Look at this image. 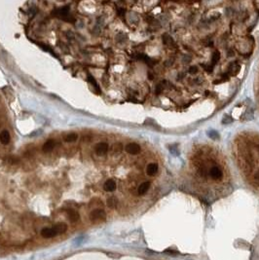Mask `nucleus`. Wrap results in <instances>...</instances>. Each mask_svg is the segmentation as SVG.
Masks as SVG:
<instances>
[{"instance_id": "b1692460", "label": "nucleus", "mask_w": 259, "mask_h": 260, "mask_svg": "<svg viewBox=\"0 0 259 260\" xmlns=\"http://www.w3.org/2000/svg\"><path fill=\"white\" fill-rule=\"evenodd\" d=\"M197 71H198V67H197L196 65L190 66L189 69H188V72H189L190 74H195V73H197Z\"/></svg>"}, {"instance_id": "7ed1b4c3", "label": "nucleus", "mask_w": 259, "mask_h": 260, "mask_svg": "<svg viewBox=\"0 0 259 260\" xmlns=\"http://www.w3.org/2000/svg\"><path fill=\"white\" fill-rule=\"evenodd\" d=\"M125 150L128 152L129 154H131V155H136V154H138V153L140 152L141 148H140V146L138 143L131 142V143H129V144L126 145Z\"/></svg>"}, {"instance_id": "6e6552de", "label": "nucleus", "mask_w": 259, "mask_h": 260, "mask_svg": "<svg viewBox=\"0 0 259 260\" xmlns=\"http://www.w3.org/2000/svg\"><path fill=\"white\" fill-rule=\"evenodd\" d=\"M116 187H117V185H116V182L113 179L106 180L103 184V189L106 192H113L116 189Z\"/></svg>"}, {"instance_id": "4be33fe9", "label": "nucleus", "mask_w": 259, "mask_h": 260, "mask_svg": "<svg viewBox=\"0 0 259 260\" xmlns=\"http://www.w3.org/2000/svg\"><path fill=\"white\" fill-rule=\"evenodd\" d=\"M88 77H89V81H90V82H91V83H92V84H94V86H95V90H96V91H98V92H99H99H100V91H99V86H98V84H96V82H95V80L94 79V77H93V76H92V75H90V74L88 75Z\"/></svg>"}, {"instance_id": "2eb2a0df", "label": "nucleus", "mask_w": 259, "mask_h": 260, "mask_svg": "<svg viewBox=\"0 0 259 260\" xmlns=\"http://www.w3.org/2000/svg\"><path fill=\"white\" fill-rule=\"evenodd\" d=\"M240 70H241V65L238 64L237 63H231L230 66H229V73L233 76L237 75L239 72H240Z\"/></svg>"}, {"instance_id": "f8f14e48", "label": "nucleus", "mask_w": 259, "mask_h": 260, "mask_svg": "<svg viewBox=\"0 0 259 260\" xmlns=\"http://www.w3.org/2000/svg\"><path fill=\"white\" fill-rule=\"evenodd\" d=\"M53 228L55 229L56 232H57V234L59 235V234H63V233L67 232V225L65 223H63V222H60V223L56 224V225H55Z\"/></svg>"}, {"instance_id": "f257e3e1", "label": "nucleus", "mask_w": 259, "mask_h": 260, "mask_svg": "<svg viewBox=\"0 0 259 260\" xmlns=\"http://www.w3.org/2000/svg\"><path fill=\"white\" fill-rule=\"evenodd\" d=\"M53 15H55L56 17H59L63 20H65V21H69V8L68 7H63L60 9L56 10L55 12H53Z\"/></svg>"}, {"instance_id": "0eeeda50", "label": "nucleus", "mask_w": 259, "mask_h": 260, "mask_svg": "<svg viewBox=\"0 0 259 260\" xmlns=\"http://www.w3.org/2000/svg\"><path fill=\"white\" fill-rule=\"evenodd\" d=\"M10 140H11V135H10V132L7 130H4L0 132V142L3 145H7Z\"/></svg>"}, {"instance_id": "a878e982", "label": "nucleus", "mask_w": 259, "mask_h": 260, "mask_svg": "<svg viewBox=\"0 0 259 260\" xmlns=\"http://www.w3.org/2000/svg\"><path fill=\"white\" fill-rule=\"evenodd\" d=\"M202 66H203V68H204L205 70L207 71V72H211L212 69H213V66H212V65H207V64H205V65H204V64H203Z\"/></svg>"}, {"instance_id": "9d476101", "label": "nucleus", "mask_w": 259, "mask_h": 260, "mask_svg": "<svg viewBox=\"0 0 259 260\" xmlns=\"http://www.w3.org/2000/svg\"><path fill=\"white\" fill-rule=\"evenodd\" d=\"M163 43H164V45H166L167 47H169V48H174V46H175V43H174V39H172V37L171 36L170 34H164L163 35Z\"/></svg>"}, {"instance_id": "5701e85b", "label": "nucleus", "mask_w": 259, "mask_h": 260, "mask_svg": "<svg viewBox=\"0 0 259 260\" xmlns=\"http://www.w3.org/2000/svg\"><path fill=\"white\" fill-rule=\"evenodd\" d=\"M165 90V88L163 87V85H162L161 83L160 84H158L156 86V90H155V92H156V94L157 95H160V94H162V92H163Z\"/></svg>"}, {"instance_id": "f3484780", "label": "nucleus", "mask_w": 259, "mask_h": 260, "mask_svg": "<svg viewBox=\"0 0 259 260\" xmlns=\"http://www.w3.org/2000/svg\"><path fill=\"white\" fill-rule=\"evenodd\" d=\"M107 206L111 208H115L116 206H117V199H116L115 197H110L107 199Z\"/></svg>"}, {"instance_id": "bb28decb", "label": "nucleus", "mask_w": 259, "mask_h": 260, "mask_svg": "<svg viewBox=\"0 0 259 260\" xmlns=\"http://www.w3.org/2000/svg\"><path fill=\"white\" fill-rule=\"evenodd\" d=\"M182 62L183 63H190L191 62V57H189V55H184L182 57Z\"/></svg>"}, {"instance_id": "412c9836", "label": "nucleus", "mask_w": 259, "mask_h": 260, "mask_svg": "<svg viewBox=\"0 0 259 260\" xmlns=\"http://www.w3.org/2000/svg\"><path fill=\"white\" fill-rule=\"evenodd\" d=\"M253 118V112L251 109H247V111L243 115V120H251Z\"/></svg>"}, {"instance_id": "1a4fd4ad", "label": "nucleus", "mask_w": 259, "mask_h": 260, "mask_svg": "<svg viewBox=\"0 0 259 260\" xmlns=\"http://www.w3.org/2000/svg\"><path fill=\"white\" fill-rule=\"evenodd\" d=\"M41 235H42V237H44V238L49 239V238H53V237H55V236H57L58 234H57V232H56L55 229L52 227V228H44V229H42Z\"/></svg>"}, {"instance_id": "cd10ccee", "label": "nucleus", "mask_w": 259, "mask_h": 260, "mask_svg": "<svg viewBox=\"0 0 259 260\" xmlns=\"http://www.w3.org/2000/svg\"><path fill=\"white\" fill-rule=\"evenodd\" d=\"M175 148H176L175 145H171V146H170V150H171V152L172 153V154L177 155V154H178V150H176Z\"/></svg>"}, {"instance_id": "6ab92c4d", "label": "nucleus", "mask_w": 259, "mask_h": 260, "mask_svg": "<svg viewBox=\"0 0 259 260\" xmlns=\"http://www.w3.org/2000/svg\"><path fill=\"white\" fill-rule=\"evenodd\" d=\"M233 122V118L231 116H229V115H224V117H223V119H222V124L223 125H229V124H231Z\"/></svg>"}, {"instance_id": "20e7f679", "label": "nucleus", "mask_w": 259, "mask_h": 260, "mask_svg": "<svg viewBox=\"0 0 259 260\" xmlns=\"http://www.w3.org/2000/svg\"><path fill=\"white\" fill-rule=\"evenodd\" d=\"M108 151V144L106 142H99L95 145V153L99 156L105 155Z\"/></svg>"}, {"instance_id": "aec40b11", "label": "nucleus", "mask_w": 259, "mask_h": 260, "mask_svg": "<svg viewBox=\"0 0 259 260\" xmlns=\"http://www.w3.org/2000/svg\"><path fill=\"white\" fill-rule=\"evenodd\" d=\"M220 60V54H219V52H214L212 54V56H211V62L213 63H218V60Z\"/></svg>"}, {"instance_id": "f03ea898", "label": "nucleus", "mask_w": 259, "mask_h": 260, "mask_svg": "<svg viewBox=\"0 0 259 260\" xmlns=\"http://www.w3.org/2000/svg\"><path fill=\"white\" fill-rule=\"evenodd\" d=\"M90 218H91V220H94V221L104 220V219L106 218V215H105L103 210H99V208H98V210H95L91 212Z\"/></svg>"}, {"instance_id": "c756f323", "label": "nucleus", "mask_w": 259, "mask_h": 260, "mask_svg": "<svg viewBox=\"0 0 259 260\" xmlns=\"http://www.w3.org/2000/svg\"><path fill=\"white\" fill-rule=\"evenodd\" d=\"M254 177H255V179L259 182V171L256 172V175H255V176H254Z\"/></svg>"}, {"instance_id": "393cba45", "label": "nucleus", "mask_w": 259, "mask_h": 260, "mask_svg": "<svg viewBox=\"0 0 259 260\" xmlns=\"http://www.w3.org/2000/svg\"><path fill=\"white\" fill-rule=\"evenodd\" d=\"M122 148H123V146H122L121 143H116L114 145V151L115 152H121L122 151Z\"/></svg>"}, {"instance_id": "a211bd4d", "label": "nucleus", "mask_w": 259, "mask_h": 260, "mask_svg": "<svg viewBox=\"0 0 259 260\" xmlns=\"http://www.w3.org/2000/svg\"><path fill=\"white\" fill-rule=\"evenodd\" d=\"M207 135H209V137L210 139H213V140H217V139H219V134H218L217 132H215V131H209L207 132Z\"/></svg>"}, {"instance_id": "39448f33", "label": "nucleus", "mask_w": 259, "mask_h": 260, "mask_svg": "<svg viewBox=\"0 0 259 260\" xmlns=\"http://www.w3.org/2000/svg\"><path fill=\"white\" fill-rule=\"evenodd\" d=\"M209 175L211 178L217 180V179H220V178L222 177L223 173H222V171L218 167H212L209 171Z\"/></svg>"}, {"instance_id": "ddd939ff", "label": "nucleus", "mask_w": 259, "mask_h": 260, "mask_svg": "<svg viewBox=\"0 0 259 260\" xmlns=\"http://www.w3.org/2000/svg\"><path fill=\"white\" fill-rule=\"evenodd\" d=\"M55 145H56L55 140H53V139H49V140H47V141L45 142V143L43 144V147H42V148H43V151H44V152H46V153L51 152V151H52V150L54 149Z\"/></svg>"}, {"instance_id": "423d86ee", "label": "nucleus", "mask_w": 259, "mask_h": 260, "mask_svg": "<svg viewBox=\"0 0 259 260\" xmlns=\"http://www.w3.org/2000/svg\"><path fill=\"white\" fill-rule=\"evenodd\" d=\"M158 171H159V166L156 163H151L146 168V173L150 176L156 175L158 173Z\"/></svg>"}, {"instance_id": "9b49d317", "label": "nucleus", "mask_w": 259, "mask_h": 260, "mask_svg": "<svg viewBox=\"0 0 259 260\" xmlns=\"http://www.w3.org/2000/svg\"><path fill=\"white\" fill-rule=\"evenodd\" d=\"M149 188H150V182L149 181L142 182L138 188V193L139 195H144L145 193H147V191L149 190Z\"/></svg>"}, {"instance_id": "7c9ffc66", "label": "nucleus", "mask_w": 259, "mask_h": 260, "mask_svg": "<svg viewBox=\"0 0 259 260\" xmlns=\"http://www.w3.org/2000/svg\"><path fill=\"white\" fill-rule=\"evenodd\" d=\"M229 56H230V57H232V56H234V52H233L232 50H229Z\"/></svg>"}, {"instance_id": "2f4dec72", "label": "nucleus", "mask_w": 259, "mask_h": 260, "mask_svg": "<svg viewBox=\"0 0 259 260\" xmlns=\"http://www.w3.org/2000/svg\"><path fill=\"white\" fill-rule=\"evenodd\" d=\"M258 150H259V146H258Z\"/></svg>"}, {"instance_id": "4468645a", "label": "nucleus", "mask_w": 259, "mask_h": 260, "mask_svg": "<svg viewBox=\"0 0 259 260\" xmlns=\"http://www.w3.org/2000/svg\"><path fill=\"white\" fill-rule=\"evenodd\" d=\"M67 217L69 218V220L71 222H77L79 220V213L77 211H75L73 210H68L67 211Z\"/></svg>"}, {"instance_id": "dca6fc26", "label": "nucleus", "mask_w": 259, "mask_h": 260, "mask_svg": "<svg viewBox=\"0 0 259 260\" xmlns=\"http://www.w3.org/2000/svg\"><path fill=\"white\" fill-rule=\"evenodd\" d=\"M63 139L67 142H75L78 139V135L75 134V132H70V134H67V135H64Z\"/></svg>"}, {"instance_id": "c85d7f7f", "label": "nucleus", "mask_w": 259, "mask_h": 260, "mask_svg": "<svg viewBox=\"0 0 259 260\" xmlns=\"http://www.w3.org/2000/svg\"><path fill=\"white\" fill-rule=\"evenodd\" d=\"M172 63H174V60H172V59H169V60H167L166 62H165V65L167 66V67H170V66L172 64Z\"/></svg>"}]
</instances>
